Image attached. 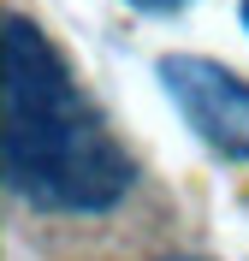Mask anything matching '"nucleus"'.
Segmentation results:
<instances>
[{"label":"nucleus","mask_w":249,"mask_h":261,"mask_svg":"<svg viewBox=\"0 0 249 261\" xmlns=\"http://www.w3.org/2000/svg\"><path fill=\"white\" fill-rule=\"evenodd\" d=\"M136 12H184V6H190V0H131Z\"/></svg>","instance_id":"3"},{"label":"nucleus","mask_w":249,"mask_h":261,"mask_svg":"<svg viewBox=\"0 0 249 261\" xmlns=\"http://www.w3.org/2000/svg\"><path fill=\"white\" fill-rule=\"evenodd\" d=\"M237 18H243V30H249V0H243V6H237Z\"/></svg>","instance_id":"4"},{"label":"nucleus","mask_w":249,"mask_h":261,"mask_svg":"<svg viewBox=\"0 0 249 261\" xmlns=\"http://www.w3.org/2000/svg\"><path fill=\"white\" fill-rule=\"evenodd\" d=\"M160 89L178 107V119L214 154L249 161V83L237 71H226L208 54H166L160 60Z\"/></svg>","instance_id":"2"},{"label":"nucleus","mask_w":249,"mask_h":261,"mask_svg":"<svg viewBox=\"0 0 249 261\" xmlns=\"http://www.w3.org/2000/svg\"><path fill=\"white\" fill-rule=\"evenodd\" d=\"M166 261H202V255H166Z\"/></svg>","instance_id":"5"},{"label":"nucleus","mask_w":249,"mask_h":261,"mask_svg":"<svg viewBox=\"0 0 249 261\" xmlns=\"http://www.w3.org/2000/svg\"><path fill=\"white\" fill-rule=\"evenodd\" d=\"M6 184L42 214H107L136 184V161L24 12L6 18Z\"/></svg>","instance_id":"1"}]
</instances>
